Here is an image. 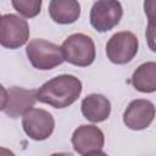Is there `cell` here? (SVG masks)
<instances>
[{
	"mask_svg": "<svg viewBox=\"0 0 156 156\" xmlns=\"http://www.w3.org/2000/svg\"><path fill=\"white\" fill-rule=\"evenodd\" d=\"M82 93V82L72 74H60L45 82L37 89L39 102L54 108H65L78 100Z\"/></svg>",
	"mask_w": 156,
	"mask_h": 156,
	"instance_id": "1",
	"label": "cell"
},
{
	"mask_svg": "<svg viewBox=\"0 0 156 156\" xmlns=\"http://www.w3.org/2000/svg\"><path fill=\"white\" fill-rule=\"evenodd\" d=\"M63 60L78 67H88L95 60V44L83 33H74L65 39L61 45Z\"/></svg>",
	"mask_w": 156,
	"mask_h": 156,
	"instance_id": "2",
	"label": "cell"
},
{
	"mask_svg": "<svg viewBox=\"0 0 156 156\" xmlns=\"http://www.w3.org/2000/svg\"><path fill=\"white\" fill-rule=\"evenodd\" d=\"M26 54L32 66L40 71L52 69L65 61L61 46L44 39L30 40L26 46Z\"/></svg>",
	"mask_w": 156,
	"mask_h": 156,
	"instance_id": "3",
	"label": "cell"
},
{
	"mask_svg": "<svg viewBox=\"0 0 156 156\" xmlns=\"http://www.w3.org/2000/svg\"><path fill=\"white\" fill-rule=\"evenodd\" d=\"M29 38L28 22L15 15L6 13L0 18V44L6 49H18Z\"/></svg>",
	"mask_w": 156,
	"mask_h": 156,
	"instance_id": "4",
	"label": "cell"
},
{
	"mask_svg": "<svg viewBox=\"0 0 156 156\" xmlns=\"http://www.w3.org/2000/svg\"><path fill=\"white\" fill-rule=\"evenodd\" d=\"M37 101V90L34 89L20 87H11L10 89L2 88L1 111L11 118L24 116V113L32 110Z\"/></svg>",
	"mask_w": 156,
	"mask_h": 156,
	"instance_id": "5",
	"label": "cell"
},
{
	"mask_svg": "<svg viewBox=\"0 0 156 156\" xmlns=\"http://www.w3.org/2000/svg\"><path fill=\"white\" fill-rule=\"evenodd\" d=\"M139 41L132 32H118L113 34L106 43L107 58L116 65H126L130 62L138 52Z\"/></svg>",
	"mask_w": 156,
	"mask_h": 156,
	"instance_id": "6",
	"label": "cell"
},
{
	"mask_svg": "<svg viewBox=\"0 0 156 156\" xmlns=\"http://www.w3.org/2000/svg\"><path fill=\"white\" fill-rule=\"evenodd\" d=\"M123 16V9L119 1L99 0L93 4L90 10V24L96 32L104 33L116 27Z\"/></svg>",
	"mask_w": 156,
	"mask_h": 156,
	"instance_id": "7",
	"label": "cell"
},
{
	"mask_svg": "<svg viewBox=\"0 0 156 156\" xmlns=\"http://www.w3.org/2000/svg\"><path fill=\"white\" fill-rule=\"evenodd\" d=\"M22 128L30 139L41 141L52 134L55 121L48 111L43 108H32L22 117Z\"/></svg>",
	"mask_w": 156,
	"mask_h": 156,
	"instance_id": "8",
	"label": "cell"
},
{
	"mask_svg": "<svg viewBox=\"0 0 156 156\" xmlns=\"http://www.w3.org/2000/svg\"><path fill=\"white\" fill-rule=\"evenodd\" d=\"M156 115L155 105L145 99L130 101L123 113V123L132 130H143L147 128Z\"/></svg>",
	"mask_w": 156,
	"mask_h": 156,
	"instance_id": "9",
	"label": "cell"
},
{
	"mask_svg": "<svg viewBox=\"0 0 156 156\" xmlns=\"http://www.w3.org/2000/svg\"><path fill=\"white\" fill-rule=\"evenodd\" d=\"M71 141L76 152L85 155L101 150L105 144V136L102 130L96 126L83 124L73 132Z\"/></svg>",
	"mask_w": 156,
	"mask_h": 156,
	"instance_id": "10",
	"label": "cell"
},
{
	"mask_svg": "<svg viewBox=\"0 0 156 156\" xmlns=\"http://www.w3.org/2000/svg\"><path fill=\"white\" fill-rule=\"evenodd\" d=\"M80 110L88 121L100 123L108 118L111 113V102L101 94H90L82 100Z\"/></svg>",
	"mask_w": 156,
	"mask_h": 156,
	"instance_id": "11",
	"label": "cell"
},
{
	"mask_svg": "<svg viewBox=\"0 0 156 156\" xmlns=\"http://www.w3.org/2000/svg\"><path fill=\"white\" fill-rule=\"evenodd\" d=\"M49 15L58 24H71L79 18L80 5L76 0H52L49 2Z\"/></svg>",
	"mask_w": 156,
	"mask_h": 156,
	"instance_id": "12",
	"label": "cell"
},
{
	"mask_svg": "<svg viewBox=\"0 0 156 156\" xmlns=\"http://www.w3.org/2000/svg\"><path fill=\"white\" fill-rule=\"evenodd\" d=\"M130 83L140 93L156 91V62L141 63L134 71Z\"/></svg>",
	"mask_w": 156,
	"mask_h": 156,
	"instance_id": "13",
	"label": "cell"
},
{
	"mask_svg": "<svg viewBox=\"0 0 156 156\" xmlns=\"http://www.w3.org/2000/svg\"><path fill=\"white\" fill-rule=\"evenodd\" d=\"M144 11L147 17V27L145 30L146 43L150 50L156 52V0L144 1Z\"/></svg>",
	"mask_w": 156,
	"mask_h": 156,
	"instance_id": "14",
	"label": "cell"
},
{
	"mask_svg": "<svg viewBox=\"0 0 156 156\" xmlns=\"http://www.w3.org/2000/svg\"><path fill=\"white\" fill-rule=\"evenodd\" d=\"M12 6L23 17L32 18L40 12L41 1L40 0H13Z\"/></svg>",
	"mask_w": 156,
	"mask_h": 156,
	"instance_id": "15",
	"label": "cell"
},
{
	"mask_svg": "<svg viewBox=\"0 0 156 156\" xmlns=\"http://www.w3.org/2000/svg\"><path fill=\"white\" fill-rule=\"evenodd\" d=\"M0 156H15V154L6 147H1L0 149Z\"/></svg>",
	"mask_w": 156,
	"mask_h": 156,
	"instance_id": "16",
	"label": "cell"
},
{
	"mask_svg": "<svg viewBox=\"0 0 156 156\" xmlns=\"http://www.w3.org/2000/svg\"><path fill=\"white\" fill-rule=\"evenodd\" d=\"M83 156H107V154L104 152V151H101V150H99V151H94V152L85 154V155H83Z\"/></svg>",
	"mask_w": 156,
	"mask_h": 156,
	"instance_id": "17",
	"label": "cell"
},
{
	"mask_svg": "<svg viewBox=\"0 0 156 156\" xmlns=\"http://www.w3.org/2000/svg\"><path fill=\"white\" fill-rule=\"evenodd\" d=\"M50 156H73V155L69 152H56V154H52Z\"/></svg>",
	"mask_w": 156,
	"mask_h": 156,
	"instance_id": "18",
	"label": "cell"
}]
</instances>
